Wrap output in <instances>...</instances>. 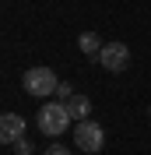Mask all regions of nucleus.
Returning a JSON list of instances; mask_svg holds the SVG:
<instances>
[{
    "instance_id": "obj_6",
    "label": "nucleus",
    "mask_w": 151,
    "mask_h": 155,
    "mask_svg": "<svg viewBox=\"0 0 151 155\" xmlns=\"http://www.w3.org/2000/svg\"><path fill=\"white\" fill-rule=\"evenodd\" d=\"M67 109H70L74 120H88V113H92V99L81 95V92H74V95L67 99Z\"/></svg>"
},
{
    "instance_id": "obj_1",
    "label": "nucleus",
    "mask_w": 151,
    "mask_h": 155,
    "mask_svg": "<svg viewBox=\"0 0 151 155\" xmlns=\"http://www.w3.org/2000/svg\"><path fill=\"white\" fill-rule=\"evenodd\" d=\"M39 130H42V134L46 137H60L67 130V127H70V120H74V116H70V109H67V102H46V106L39 109Z\"/></svg>"
},
{
    "instance_id": "obj_5",
    "label": "nucleus",
    "mask_w": 151,
    "mask_h": 155,
    "mask_svg": "<svg viewBox=\"0 0 151 155\" xmlns=\"http://www.w3.org/2000/svg\"><path fill=\"white\" fill-rule=\"evenodd\" d=\"M18 137H25V120L18 113H4L0 116V141L4 145H14Z\"/></svg>"
},
{
    "instance_id": "obj_8",
    "label": "nucleus",
    "mask_w": 151,
    "mask_h": 155,
    "mask_svg": "<svg viewBox=\"0 0 151 155\" xmlns=\"http://www.w3.org/2000/svg\"><path fill=\"white\" fill-rule=\"evenodd\" d=\"M11 148H14V155H32V145L25 141V137H18V141H14Z\"/></svg>"
},
{
    "instance_id": "obj_2",
    "label": "nucleus",
    "mask_w": 151,
    "mask_h": 155,
    "mask_svg": "<svg viewBox=\"0 0 151 155\" xmlns=\"http://www.w3.org/2000/svg\"><path fill=\"white\" fill-rule=\"evenodd\" d=\"M60 88V78L53 74V67H32L25 71V92L35 99H46V95H56Z\"/></svg>"
},
{
    "instance_id": "obj_11",
    "label": "nucleus",
    "mask_w": 151,
    "mask_h": 155,
    "mask_svg": "<svg viewBox=\"0 0 151 155\" xmlns=\"http://www.w3.org/2000/svg\"><path fill=\"white\" fill-rule=\"evenodd\" d=\"M148 116H151V109H148Z\"/></svg>"
},
{
    "instance_id": "obj_10",
    "label": "nucleus",
    "mask_w": 151,
    "mask_h": 155,
    "mask_svg": "<svg viewBox=\"0 0 151 155\" xmlns=\"http://www.w3.org/2000/svg\"><path fill=\"white\" fill-rule=\"evenodd\" d=\"M46 155H74V152H70V148H63V145H53Z\"/></svg>"
},
{
    "instance_id": "obj_4",
    "label": "nucleus",
    "mask_w": 151,
    "mask_h": 155,
    "mask_svg": "<svg viewBox=\"0 0 151 155\" xmlns=\"http://www.w3.org/2000/svg\"><path fill=\"white\" fill-rule=\"evenodd\" d=\"M98 64H102L105 71H113V74L127 71V64H130V49H127V42H105L102 53H98Z\"/></svg>"
},
{
    "instance_id": "obj_7",
    "label": "nucleus",
    "mask_w": 151,
    "mask_h": 155,
    "mask_svg": "<svg viewBox=\"0 0 151 155\" xmlns=\"http://www.w3.org/2000/svg\"><path fill=\"white\" fill-rule=\"evenodd\" d=\"M77 42H81V53H85V57H98V53H102V42H98L95 32H81Z\"/></svg>"
},
{
    "instance_id": "obj_3",
    "label": "nucleus",
    "mask_w": 151,
    "mask_h": 155,
    "mask_svg": "<svg viewBox=\"0 0 151 155\" xmlns=\"http://www.w3.org/2000/svg\"><path fill=\"white\" fill-rule=\"evenodd\" d=\"M105 145V130L95 120H77V130H74V148H81V152L95 155L98 148Z\"/></svg>"
},
{
    "instance_id": "obj_9",
    "label": "nucleus",
    "mask_w": 151,
    "mask_h": 155,
    "mask_svg": "<svg viewBox=\"0 0 151 155\" xmlns=\"http://www.w3.org/2000/svg\"><path fill=\"white\" fill-rule=\"evenodd\" d=\"M70 95H74V88L67 85V81H60V88H56V99H60V102H67Z\"/></svg>"
}]
</instances>
